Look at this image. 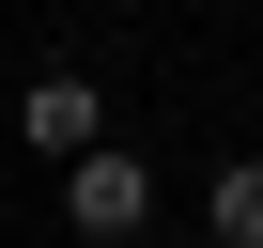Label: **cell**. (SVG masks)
<instances>
[{"mask_svg":"<svg viewBox=\"0 0 263 248\" xmlns=\"http://www.w3.org/2000/svg\"><path fill=\"white\" fill-rule=\"evenodd\" d=\"M62 233L78 248H140L155 233V155L140 140H78L62 155Z\"/></svg>","mask_w":263,"mask_h":248,"instance_id":"1","label":"cell"},{"mask_svg":"<svg viewBox=\"0 0 263 248\" xmlns=\"http://www.w3.org/2000/svg\"><path fill=\"white\" fill-rule=\"evenodd\" d=\"M0 124H16V155H78V140H108V93L78 78V62H47V78H16V109H0Z\"/></svg>","mask_w":263,"mask_h":248,"instance_id":"2","label":"cell"},{"mask_svg":"<svg viewBox=\"0 0 263 248\" xmlns=\"http://www.w3.org/2000/svg\"><path fill=\"white\" fill-rule=\"evenodd\" d=\"M201 233H217V248H263V155H217V186H201Z\"/></svg>","mask_w":263,"mask_h":248,"instance_id":"3","label":"cell"},{"mask_svg":"<svg viewBox=\"0 0 263 248\" xmlns=\"http://www.w3.org/2000/svg\"><path fill=\"white\" fill-rule=\"evenodd\" d=\"M93 16H140V0H93Z\"/></svg>","mask_w":263,"mask_h":248,"instance_id":"4","label":"cell"},{"mask_svg":"<svg viewBox=\"0 0 263 248\" xmlns=\"http://www.w3.org/2000/svg\"><path fill=\"white\" fill-rule=\"evenodd\" d=\"M0 109H16V93H0Z\"/></svg>","mask_w":263,"mask_h":248,"instance_id":"5","label":"cell"}]
</instances>
